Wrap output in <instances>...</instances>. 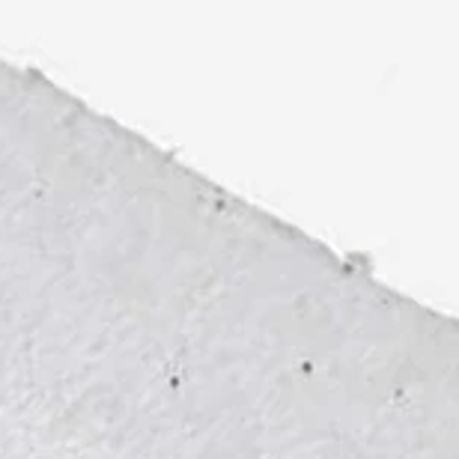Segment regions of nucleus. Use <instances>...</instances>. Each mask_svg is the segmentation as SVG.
Masks as SVG:
<instances>
[]
</instances>
